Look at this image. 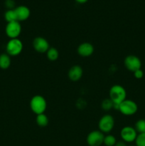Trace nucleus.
Segmentation results:
<instances>
[{
	"label": "nucleus",
	"mask_w": 145,
	"mask_h": 146,
	"mask_svg": "<svg viewBox=\"0 0 145 146\" xmlns=\"http://www.w3.org/2000/svg\"><path fill=\"white\" fill-rule=\"evenodd\" d=\"M109 96L114 104L119 105L122 101L127 99V91L123 86L119 84H115L109 89Z\"/></svg>",
	"instance_id": "f257e3e1"
},
{
	"label": "nucleus",
	"mask_w": 145,
	"mask_h": 146,
	"mask_svg": "<svg viewBox=\"0 0 145 146\" xmlns=\"http://www.w3.org/2000/svg\"><path fill=\"white\" fill-rule=\"evenodd\" d=\"M47 108V102L44 96L36 95L30 101V108L36 114L44 113Z\"/></svg>",
	"instance_id": "f03ea898"
},
{
	"label": "nucleus",
	"mask_w": 145,
	"mask_h": 146,
	"mask_svg": "<svg viewBox=\"0 0 145 146\" xmlns=\"http://www.w3.org/2000/svg\"><path fill=\"white\" fill-rule=\"evenodd\" d=\"M118 111L124 115L131 116L136 113L138 111V106L135 101L130 99H125L119 105Z\"/></svg>",
	"instance_id": "7ed1b4c3"
},
{
	"label": "nucleus",
	"mask_w": 145,
	"mask_h": 146,
	"mask_svg": "<svg viewBox=\"0 0 145 146\" xmlns=\"http://www.w3.org/2000/svg\"><path fill=\"white\" fill-rule=\"evenodd\" d=\"M24 45L22 41L17 38H11L7 42L6 46L7 54L10 56H16L22 51Z\"/></svg>",
	"instance_id": "20e7f679"
},
{
	"label": "nucleus",
	"mask_w": 145,
	"mask_h": 146,
	"mask_svg": "<svg viewBox=\"0 0 145 146\" xmlns=\"http://www.w3.org/2000/svg\"><path fill=\"white\" fill-rule=\"evenodd\" d=\"M115 118L109 114H106L102 116L98 122L99 131L103 133H109L115 127Z\"/></svg>",
	"instance_id": "39448f33"
},
{
	"label": "nucleus",
	"mask_w": 145,
	"mask_h": 146,
	"mask_svg": "<svg viewBox=\"0 0 145 146\" xmlns=\"http://www.w3.org/2000/svg\"><path fill=\"white\" fill-rule=\"evenodd\" d=\"M104 138L105 135L100 131H92L87 135V143L89 146H100L103 144Z\"/></svg>",
	"instance_id": "423d86ee"
},
{
	"label": "nucleus",
	"mask_w": 145,
	"mask_h": 146,
	"mask_svg": "<svg viewBox=\"0 0 145 146\" xmlns=\"http://www.w3.org/2000/svg\"><path fill=\"white\" fill-rule=\"evenodd\" d=\"M124 64L125 68L132 72H134L135 71L142 68V61L135 55H128L125 57Z\"/></svg>",
	"instance_id": "0eeeda50"
},
{
	"label": "nucleus",
	"mask_w": 145,
	"mask_h": 146,
	"mask_svg": "<svg viewBox=\"0 0 145 146\" xmlns=\"http://www.w3.org/2000/svg\"><path fill=\"white\" fill-rule=\"evenodd\" d=\"M5 32L10 39L18 38L21 33V26L19 21H15L7 23L5 28Z\"/></svg>",
	"instance_id": "6e6552de"
},
{
	"label": "nucleus",
	"mask_w": 145,
	"mask_h": 146,
	"mask_svg": "<svg viewBox=\"0 0 145 146\" xmlns=\"http://www.w3.org/2000/svg\"><path fill=\"white\" fill-rule=\"evenodd\" d=\"M137 135L138 133L135 128L132 126H125L120 131V136L123 142L128 143L134 142Z\"/></svg>",
	"instance_id": "1a4fd4ad"
},
{
	"label": "nucleus",
	"mask_w": 145,
	"mask_h": 146,
	"mask_svg": "<svg viewBox=\"0 0 145 146\" xmlns=\"http://www.w3.org/2000/svg\"><path fill=\"white\" fill-rule=\"evenodd\" d=\"M32 45L34 50L40 54L46 53L50 48V44L48 41L42 36L36 37L33 41Z\"/></svg>",
	"instance_id": "9d476101"
},
{
	"label": "nucleus",
	"mask_w": 145,
	"mask_h": 146,
	"mask_svg": "<svg viewBox=\"0 0 145 146\" xmlns=\"http://www.w3.org/2000/svg\"><path fill=\"white\" fill-rule=\"evenodd\" d=\"M94 46L89 42H84L80 44L77 48L78 54L82 57H89L94 53Z\"/></svg>",
	"instance_id": "9b49d317"
},
{
	"label": "nucleus",
	"mask_w": 145,
	"mask_h": 146,
	"mask_svg": "<svg viewBox=\"0 0 145 146\" xmlns=\"http://www.w3.org/2000/svg\"><path fill=\"white\" fill-rule=\"evenodd\" d=\"M83 75L82 68L79 65H74L68 71V78L71 81H78Z\"/></svg>",
	"instance_id": "f8f14e48"
},
{
	"label": "nucleus",
	"mask_w": 145,
	"mask_h": 146,
	"mask_svg": "<svg viewBox=\"0 0 145 146\" xmlns=\"http://www.w3.org/2000/svg\"><path fill=\"white\" fill-rule=\"evenodd\" d=\"M14 10H15L16 14L18 21H26L29 18L30 15H31V11L26 6H18V7H16Z\"/></svg>",
	"instance_id": "ddd939ff"
},
{
	"label": "nucleus",
	"mask_w": 145,
	"mask_h": 146,
	"mask_svg": "<svg viewBox=\"0 0 145 146\" xmlns=\"http://www.w3.org/2000/svg\"><path fill=\"white\" fill-rule=\"evenodd\" d=\"M11 57L7 54H1L0 55V68L6 70L11 66Z\"/></svg>",
	"instance_id": "4468645a"
},
{
	"label": "nucleus",
	"mask_w": 145,
	"mask_h": 146,
	"mask_svg": "<svg viewBox=\"0 0 145 146\" xmlns=\"http://www.w3.org/2000/svg\"><path fill=\"white\" fill-rule=\"evenodd\" d=\"M36 124L39 127L44 128V127L48 125V123H49V120H48V116L45 113L38 114V115H36Z\"/></svg>",
	"instance_id": "2eb2a0df"
},
{
	"label": "nucleus",
	"mask_w": 145,
	"mask_h": 146,
	"mask_svg": "<svg viewBox=\"0 0 145 146\" xmlns=\"http://www.w3.org/2000/svg\"><path fill=\"white\" fill-rule=\"evenodd\" d=\"M46 56L48 59L51 61H55L59 57V52L58 49L54 47H50L46 52Z\"/></svg>",
	"instance_id": "dca6fc26"
},
{
	"label": "nucleus",
	"mask_w": 145,
	"mask_h": 146,
	"mask_svg": "<svg viewBox=\"0 0 145 146\" xmlns=\"http://www.w3.org/2000/svg\"><path fill=\"white\" fill-rule=\"evenodd\" d=\"M4 19L7 23L12 22V21H17L16 14L15 10L14 9H8L4 14Z\"/></svg>",
	"instance_id": "f3484780"
},
{
	"label": "nucleus",
	"mask_w": 145,
	"mask_h": 146,
	"mask_svg": "<svg viewBox=\"0 0 145 146\" xmlns=\"http://www.w3.org/2000/svg\"><path fill=\"white\" fill-rule=\"evenodd\" d=\"M138 134L145 133V119H139L135 123L134 127Z\"/></svg>",
	"instance_id": "a211bd4d"
},
{
	"label": "nucleus",
	"mask_w": 145,
	"mask_h": 146,
	"mask_svg": "<svg viewBox=\"0 0 145 146\" xmlns=\"http://www.w3.org/2000/svg\"><path fill=\"white\" fill-rule=\"evenodd\" d=\"M117 139L113 135L108 134V135H105L104 138L103 144L105 146H115L117 144Z\"/></svg>",
	"instance_id": "6ab92c4d"
},
{
	"label": "nucleus",
	"mask_w": 145,
	"mask_h": 146,
	"mask_svg": "<svg viewBox=\"0 0 145 146\" xmlns=\"http://www.w3.org/2000/svg\"><path fill=\"white\" fill-rule=\"evenodd\" d=\"M101 107L104 111H108L113 108V102L111 101L110 98H105L102 101L101 104Z\"/></svg>",
	"instance_id": "aec40b11"
},
{
	"label": "nucleus",
	"mask_w": 145,
	"mask_h": 146,
	"mask_svg": "<svg viewBox=\"0 0 145 146\" xmlns=\"http://www.w3.org/2000/svg\"><path fill=\"white\" fill-rule=\"evenodd\" d=\"M136 146H145V133H139L135 140Z\"/></svg>",
	"instance_id": "412c9836"
},
{
	"label": "nucleus",
	"mask_w": 145,
	"mask_h": 146,
	"mask_svg": "<svg viewBox=\"0 0 145 146\" xmlns=\"http://www.w3.org/2000/svg\"><path fill=\"white\" fill-rule=\"evenodd\" d=\"M134 73V76L136 78V79H141L144 77V71H142V68L138 69L135 71Z\"/></svg>",
	"instance_id": "4be33fe9"
},
{
	"label": "nucleus",
	"mask_w": 145,
	"mask_h": 146,
	"mask_svg": "<svg viewBox=\"0 0 145 146\" xmlns=\"http://www.w3.org/2000/svg\"><path fill=\"white\" fill-rule=\"evenodd\" d=\"M5 5L9 9H14V5H15V1L14 0H6Z\"/></svg>",
	"instance_id": "5701e85b"
},
{
	"label": "nucleus",
	"mask_w": 145,
	"mask_h": 146,
	"mask_svg": "<svg viewBox=\"0 0 145 146\" xmlns=\"http://www.w3.org/2000/svg\"><path fill=\"white\" fill-rule=\"evenodd\" d=\"M115 146H126V145H125V143L123 142V141H119V142L117 143V144Z\"/></svg>",
	"instance_id": "b1692460"
},
{
	"label": "nucleus",
	"mask_w": 145,
	"mask_h": 146,
	"mask_svg": "<svg viewBox=\"0 0 145 146\" xmlns=\"http://www.w3.org/2000/svg\"><path fill=\"white\" fill-rule=\"evenodd\" d=\"M75 1H76V2L79 3V4H85V3H86L88 0H75Z\"/></svg>",
	"instance_id": "393cba45"
},
{
	"label": "nucleus",
	"mask_w": 145,
	"mask_h": 146,
	"mask_svg": "<svg viewBox=\"0 0 145 146\" xmlns=\"http://www.w3.org/2000/svg\"><path fill=\"white\" fill-rule=\"evenodd\" d=\"M127 146H136V145H127Z\"/></svg>",
	"instance_id": "a878e982"
}]
</instances>
